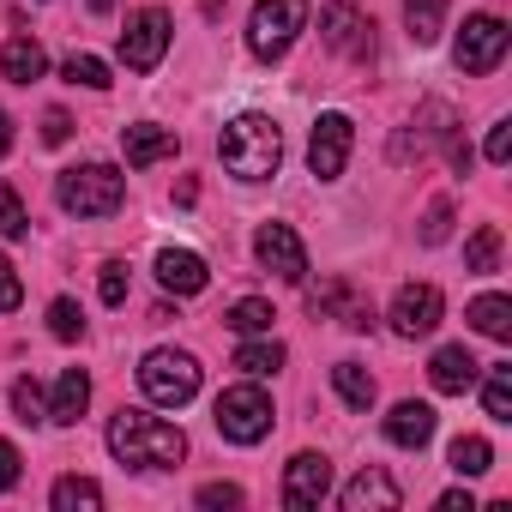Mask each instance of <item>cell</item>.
Instances as JSON below:
<instances>
[{
  "instance_id": "13",
  "label": "cell",
  "mask_w": 512,
  "mask_h": 512,
  "mask_svg": "<svg viewBox=\"0 0 512 512\" xmlns=\"http://www.w3.org/2000/svg\"><path fill=\"white\" fill-rule=\"evenodd\" d=\"M326 494H332V464H326L320 452H296L290 470H284V506L308 512V506H320Z\"/></svg>"
},
{
  "instance_id": "9",
  "label": "cell",
  "mask_w": 512,
  "mask_h": 512,
  "mask_svg": "<svg viewBox=\"0 0 512 512\" xmlns=\"http://www.w3.org/2000/svg\"><path fill=\"white\" fill-rule=\"evenodd\" d=\"M350 139H356V127H350V115H320L314 121V139H308V169L320 175V181H338L344 175V163H350Z\"/></svg>"
},
{
  "instance_id": "2",
  "label": "cell",
  "mask_w": 512,
  "mask_h": 512,
  "mask_svg": "<svg viewBox=\"0 0 512 512\" xmlns=\"http://www.w3.org/2000/svg\"><path fill=\"white\" fill-rule=\"evenodd\" d=\"M217 151H223V169L229 175H241V181H272L278 163H284V133H278L272 115H235L223 127Z\"/></svg>"
},
{
  "instance_id": "36",
  "label": "cell",
  "mask_w": 512,
  "mask_h": 512,
  "mask_svg": "<svg viewBox=\"0 0 512 512\" xmlns=\"http://www.w3.org/2000/svg\"><path fill=\"white\" fill-rule=\"evenodd\" d=\"M97 290H103V302H109V308H121V302H127V266H121V260H109V266H103V278H97Z\"/></svg>"
},
{
  "instance_id": "24",
  "label": "cell",
  "mask_w": 512,
  "mask_h": 512,
  "mask_svg": "<svg viewBox=\"0 0 512 512\" xmlns=\"http://www.w3.org/2000/svg\"><path fill=\"white\" fill-rule=\"evenodd\" d=\"M470 326L482 338H512V302L506 296H476L470 302Z\"/></svg>"
},
{
  "instance_id": "44",
  "label": "cell",
  "mask_w": 512,
  "mask_h": 512,
  "mask_svg": "<svg viewBox=\"0 0 512 512\" xmlns=\"http://www.w3.org/2000/svg\"><path fill=\"white\" fill-rule=\"evenodd\" d=\"M85 7H91V13H109V7H115V0H85Z\"/></svg>"
},
{
  "instance_id": "31",
  "label": "cell",
  "mask_w": 512,
  "mask_h": 512,
  "mask_svg": "<svg viewBox=\"0 0 512 512\" xmlns=\"http://www.w3.org/2000/svg\"><path fill=\"white\" fill-rule=\"evenodd\" d=\"M61 79H67V85H85V91H109V85H115L97 55H67V61H61Z\"/></svg>"
},
{
  "instance_id": "12",
  "label": "cell",
  "mask_w": 512,
  "mask_h": 512,
  "mask_svg": "<svg viewBox=\"0 0 512 512\" xmlns=\"http://www.w3.org/2000/svg\"><path fill=\"white\" fill-rule=\"evenodd\" d=\"M440 314H446V302H440L434 284H404V290L392 296V332H398V338H428V332L440 326Z\"/></svg>"
},
{
  "instance_id": "10",
  "label": "cell",
  "mask_w": 512,
  "mask_h": 512,
  "mask_svg": "<svg viewBox=\"0 0 512 512\" xmlns=\"http://www.w3.org/2000/svg\"><path fill=\"white\" fill-rule=\"evenodd\" d=\"M253 253H260V266L278 272L284 284H302L308 278V247H302V235L290 223H266L260 235H253Z\"/></svg>"
},
{
  "instance_id": "25",
  "label": "cell",
  "mask_w": 512,
  "mask_h": 512,
  "mask_svg": "<svg viewBox=\"0 0 512 512\" xmlns=\"http://www.w3.org/2000/svg\"><path fill=\"white\" fill-rule=\"evenodd\" d=\"M332 386H338V398H344L350 410H368V404H374V374H368L362 362H338V368H332Z\"/></svg>"
},
{
  "instance_id": "8",
  "label": "cell",
  "mask_w": 512,
  "mask_h": 512,
  "mask_svg": "<svg viewBox=\"0 0 512 512\" xmlns=\"http://www.w3.org/2000/svg\"><path fill=\"white\" fill-rule=\"evenodd\" d=\"M169 37H175L169 13H163V7H145V13H133L127 31H121V61H127L133 73H151V67L169 55Z\"/></svg>"
},
{
  "instance_id": "35",
  "label": "cell",
  "mask_w": 512,
  "mask_h": 512,
  "mask_svg": "<svg viewBox=\"0 0 512 512\" xmlns=\"http://www.w3.org/2000/svg\"><path fill=\"white\" fill-rule=\"evenodd\" d=\"M446 235H452V205H446V199H434V205H428V217H422V241H428V247H440Z\"/></svg>"
},
{
  "instance_id": "15",
  "label": "cell",
  "mask_w": 512,
  "mask_h": 512,
  "mask_svg": "<svg viewBox=\"0 0 512 512\" xmlns=\"http://www.w3.org/2000/svg\"><path fill=\"white\" fill-rule=\"evenodd\" d=\"M446 133H452V109H446L440 97H428V103H422V115H416V133L392 139V157H398V163H410V157H422V151H428L434 139H446Z\"/></svg>"
},
{
  "instance_id": "1",
  "label": "cell",
  "mask_w": 512,
  "mask_h": 512,
  "mask_svg": "<svg viewBox=\"0 0 512 512\" xmlns=\"http://www.w3.org/2000/svg\"><path fill=\"white\" fill-rule=\"evenodd\" d=\"M109 452L133 470H175L187 458V434L163 416H145V410H121L109 422Z\"/></svg>"
},
{
  "instance_id": "26",
  "label": "cell",
  "mask_w": 512,
  "mask_h": 512,
  "mask_svg": "<svg viewBox=\"0 0 512 512\" xmlns=\"http://www.w3.org/2000/svg\"><path fill=\"white\" fill-rule=\"evenodd\" d=\"M446 464H452L458 476H482V470H494V446H488L482 434H458L452 452H446Z\"/></svg>"
},
{
  "instance_id": "43",
  "label": "cell",
  "mask_w": 512,
  "mask_h": 512,
  "mask_svg": "<svg viewBox=\"0 0 512 512\" xmlns=\"http://www.w3.org/2000/svg\"><path fill=\"white\" fill-rule=\"evenodd\" d=\"M13 151V121H7V109H0V157Z\"/></svg>"
},
{
  "instance_id": "7",
  "label": "cell",
  "mask_w": 512,
  "mask_h": 512,
  "mask_svg": "<svg viewBox=\"0 0 512 512\" xmlns=\"http://www.w3.org/2000/svg\"><path fill=\"white\" fill-rule=\"evenodd\" d=\"M506 49H512V31H506V19L500 13H476V19H464V31H458V67L470 73V79H482V73H494L500 61H506Z\"/></svg>"
},
{
  "instance_id": "41",
  "label": "cell",
  "mask_w": 512,
  "mask_h": 512,
  "mask_svg": "<svg viewBox=\"0 0 512 512\" xmlns=\"http://www.w3.org/2000/svg\"><path fill=\"white\" fill-rule=\"evenodd\" d=\"M67 133H73L67 109H49V115H43V139H49V145H67Z\"/></svg>"
},
{
  "instance_id": "14",
  "label": "cell",
  "mask_w": 512,
  "mask_h": 512,
  "mask_svg": "<svg viewBox=\"0 0 512 512\" xmlns=\"http://www.w3.org/2000/svg\"><path fill=\"white\" fill-rule=\"evenodd\" d=\"M157 284H163L169 296H199V290L211 284V272H205L199 253H187V247H163V253H157Z\"/></svg>"
},
{
  "instance_id": "19",
  "label": "cell",
  "mask_w": 512,
  "mask_h": 512,
  "mask_svg": "<svg viewBox=\"0 0 512 512\" xmlns=\"http://www.w3.org/2000/svg\"><path fill=\"white\" fill-rule=\"evenodd\" d=\"M0 73H7L13 85H37V79L49 73V55H43V43H37V37H13L7 49H0Z\"/></svg>"
},
{
  "instance_id": "40",
  "label": "cell",
  "mask_w": 512,
  "mask_h": 512,
  "mask_svg": "<svg viewBox=\"0 0 512 512\" xmlns=\"http://www.w3.org/2000/svg\"><path fill=\"white\" fill-rule=\"evenodd\" d=\"M19 464H25V458H19V446H13V440H0V494L19 482Z\"/></svg>"
},
{
  "instance_id": "6",
  "label": "cell",
  "mask_w": 512,
  "mask_h": 512,
  "mask_svg": "<svg viewBox=\"0 0 512 512\" xmlns=\"http://www.w3.org/2000/svg\"><path fill=\"white\" fill-rule=\"evenodd\" d=\"M211 416H217V434L235 440V446H253V440L272 434V398L260 386H229Z\"/></svg>"
},
{
  "instance_id": "30",
  "label": "cell",
  "mask_w": 512,
  "mask_h": 512,
  "mask_svg": "<svg viewBox=\"0 0 512 512\" xmlns=\"http://www.w3.org/2000/svg\"><path fill=\"white\" fill-rule=\"evenodd\" d=\"M235 368H241L247 380H266V374L284 368V344H241V350H235Z\"/></svg>"
},
{
  "instance_id": "32",
  "label": "cell",
  "mask_w": 512,
  "mask_h": 512,
  "mask_svg": "<svg viewBox=\"0 0 512 512\" xmlns=\"http://www.w3.org/2000/svg\"><path fill=\"white\" fill-rule=\"evenodd\" d=\"M49 332H55L61 344H79V338H85V314H79V302H67V296L49 302Z\"/></svg>"
},
{
  "instance_id": "3",
  "label": "cell",
  "mask_w": 512,
  "mask_h": 512,
  "mask_svg": "<svg viewBox=\"0 0 512 512\" xmlns=\"http://www.w3.org/2000/svg\"><path fill=\"white\" fill-rule=\"evenodd\" d=\"M55 199H61V211H73V217H115L121 199H127V175H121L115 163H85V169H67V175H61Z\"/></svg>"
},
{
  "instance_id": "39",
  "label": "cell",
  "mask_w": 512,
  "mask_h": 512,
  "mask_svg": "<svg viewBox=\"0 0 512 512\" xmlns=\"http://www.w3.org/2000/svg\"><path fill=\"white\" fill-rule=\"evenodd\" d=\"M199 506H241V488L235 482H205L199 488Z\"/></svg>"
},
{
  "instance_id": "34",
  "label": "cell",
  "mask_w": 512,
  "mask_h": 512,
  "mask_svg": "<svg viewBox=\"0 0 512 512\" xmlns=\"http://www.w3.org/2000/svg\"><path fill=\"white\" fill-rule=\"evenodd\" d=\"M31 229V217H25V205H19V193L7 187V181H0V235H7V241H19Z\"/></svg>"
},
{
  "instance_id": "33",
  "label": "cell",
  "mask_w": 512,
  "mask_h": 512,
  "mask_svg": "<svg viewBox=\"0 0 512 512\" xmlns=\"http://www.w3.org/2000/svg\"><path fill=\"white\" fill-rule=\"evenodd\" d=\"M13 410H19V422H49V404H43V386L25 374V380H13Z\"/></svg>"
},
{
  "instance_id": "20",
  "label": "cell",
  "mask_w": 512,
  "mask_h": 512,
  "mask_svg": "<svg viewBox=\"0 0 512 512\" xmlns=\"http://www.w3.org/2000/svg\"><path fill=\"white\" fill-rule=\"evenodd\" d=\"M121 145H127V163H133V169H151V163L175 157V133H169V127H127Z\"/></svg>"
},
{
  "instance_id": "5",
  "label": "cell",
  "mask_w": 512,
  "mask_h": 512,
  "mask_svg": "<svg viewBox=\"0 0 512 512\" xmlns=\"http://www.w3.org/2000/svg\"><path fill=\"white\" fill-rule=\"evenodd\" d=\"M139 392L151 398V404H187L193 392H199V362L187 356V350H151L145 362H139Z\"/></svg>"
},
{
  "instance_id": "23",
  "label": "cell",
  "mask_w": 512,
  "mask_h": 512,
  "mask_svg": "<svg viewBox=\"0 0 512 512\" xmlns=\"http://www.w3.org/2000/svg\"><path fill=\"white\" fill-rule=\"evenodd\" d=\"M464 272H476V278H494V272H500V223H482V229L470 235Z\"/></svg>"
},
{
  "instance_id": "28",
  "label": "cell",
  "mask_w": 512,
  "mask_h": 512,
  "mask_svg": "<svg viewBox=\"0 0 512 512\" xmlns=\"http://www.w3.org/2000/svg\"><path fill=\"white\" fill-rule=\"evenodd\" d=\"M482 410L494 422H512V362H494L488 380H482Z\"/></svg>"
},
{
  "instance_id": "18",
  "label": "cell",
  "mask_w": 512,
  "mask_h": 512,
  "mask_svg": "<svg viewBox=\"0 0 512 512\" xmlns=\"http://www.w3.org/2000/svg\"><path fill=\"white\" fill-rule=\"evenodd\" d=\"M428 380H434V392H470L476 386V356L464 344H446V350H434Z\"/></svg>"
},
{
  "instance_id": "37",
  "label": "cell",
  "mask_w": 512,
  "mask_h": 512,
  "mask_svg": "<svg viewBox=\"0 0 512 512\" xmlns=\"http://www.w3.org/2000/svg\"><path fill=\"white\" fill-rule=\"evenodd\" d=\"M25 302V284H19V272H13V260L0 253V314H13Z\"/></svg>"
},
{
  "instance_id": "11",
  "label": "cell",
  "mask_w": 512,
  "mask_h": 512,
  "mask_svg": "<svg viewBox=\"0 0 512 512\" xmlns=\"http://www.w3.org/2000/svg\"><path fill=\"white\" fill-rule=\"evenodd\" d=\"M320 37H326V49L344 55V61H368V55H374V19L356 13L350 0H338V7L320 19Z\"/></svg>"
},
{
  "instance_id": "38",
  "label": "cell",
  "mask_w": 512,
  "mask_h": 512,
  "mask_svg": "<svg viewBox=\"0 0 512 512\" xmlns=\"http://www.w3.org/2000/svg\"><path fill=\"white\" fill-rule=\"evenodd\" d=\"M512 157V121H494L488 127V163H506Z\"/></svg>"
},
{
  "instance_id": "29",
  "label": "cell",
  "mask_w": 512,
  "mask_h": 512,
  "mask_svg": "<svg viewBox=\"0 0 512 512\" xmlns=\"http://www.w3.org/2000/svg\"><path fill=\"white\" fill-rule=\"evenodd\" d=\"M272 320H278V314H272V302L247 296V302H235V308H229V320H223V326H235L241 338H260V332H272Z\"/></svg>"
},
{
  "instance_id": "22",
  "label": "cell",
  "mask_w": 512,
  "mask_h": 512,
  "mask_svg": "<svg viewBox=\"0 0 512 512\" xmlns=\"http://www.w3.org/2000/svg\"><path fill=\"white\" fill-rule=\"evenodd\" d=\"M446 7H452V0H404V25H410V43H416V49H428V43L440 37Z\"/></svg>"
},
{
  "instance_id": "16",
  "label": "cell",
  "mask_w": 512,
  "mask_h": 512,
  "mask_svg": "<svg viewBox=\"0 0 512 512\" xmlns=\"http://www.w3.org/2000/svg\"><path fill=\"white\" fill-rule=\"evenodd\" d=\"M398 500H404V494H398V482H392L380 464H368V470L344 488V506H350V512H398Z\"/></svg>"
},
{
  "instance_id": "21",
  "label": "cell",
  "mask_w": 512,
  "mask_h": 512,
  "mask_svg": "<svg viewBox=\"0 0 512 512\" xmlns=\"http://www.w3.org/2000/svg\"><path fill=\"white\" fill-rule=\"evenodd\" d=\"M85 404H91V374H85V368H67V374H61V386H55V404H49V422H61V428H73V422L85 416Z\"/></svg>"
},
{
  "instance_id": "27",
  "label": "cell",
  "mask_w": 512,
  "mask_h": 512,
  "mask_svg": "<svg viewBox=\"0 0 512 512\" xmlns=\"http://www.w3.org/2000/svg\"><path fill=\"white\" fill-rule=\"evenodd\" d=\"M49 500H55V512H97L103 506V488L91 476H61Z\"/></svg>"
},
{
  "instance_id": "17",
  "label": "cell",
  "mask_w": 512,
  "mask_h": 512,
  "mask_svg": "<svg viewBox=\"0 0 512 512\" xmlns=\"http://www.w3.org/2000/svg\"><path fill=\"white\" fill-rule=\"evenodd\" d=\"M386 440L392 446H428L434 440V410L428 404H416V398H404V404H392V416H386Z\"/></svg>"
},
{
  "instance_id": "42",
  "label": "cell",
  "mask_w": 512,
  "mask_h": 512,
  "mask_svg": "<svg viewBox=\"0 0 512 512\" xmlns=\"http://www.w3.org/2000/svg\"><path fill=\"white\" fill-rule=\"evenodd\" d=\"M440 506H446V512H470V506H476V500H470V494H464V488H452V494H440Z\"/></svg>"
},
{
  "instance_id": "4",
  "label": "cell",
  "mask_w": 512,
  "mask_h": 512,
  "mask_svg": "<svg viewBox=\"0 0 512 512\" xmlns=\"http://www.w3.org/2000/svg\"><path fill=\"white\" fill-rule=\"evenodd\" d=\"M302 31H308V0H260L247 19V49L260 61H284Z\"/></svg>"
}]
</instances>
